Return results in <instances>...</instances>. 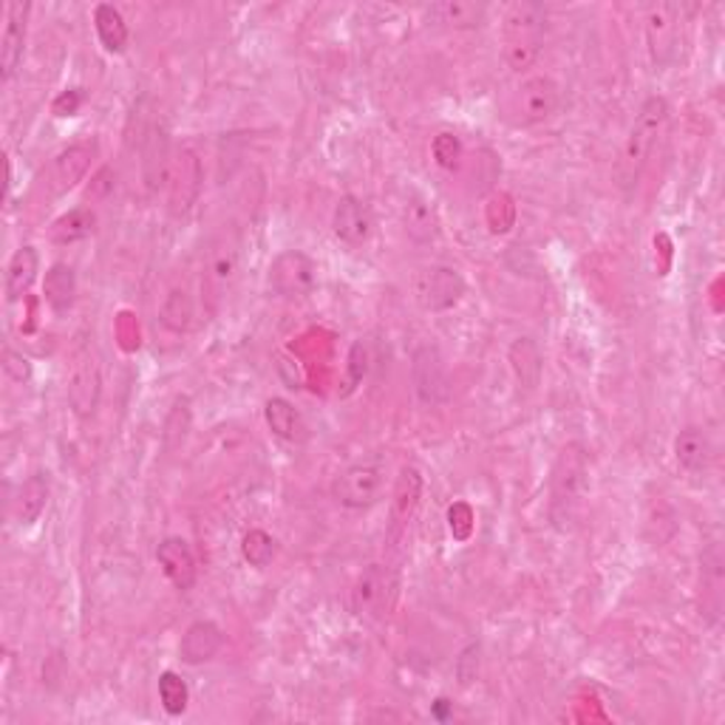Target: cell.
Segmentation results:
<instances>
[{
	"instance_id": "obj_16",
	"label": "cell",
	"mask_w": 725,
	"mask_h": 725,
	"mask_svg": "<svg viewBox=\"0 0 725 725\" xmlns=\"http://www.w3.org/2000/svg\"><path fill=\"white\" fill-rule=\"evenodd\" d=\"M29 3H9L7 7V29L0 38V77L3 82L12 80L18 74L20 63H23V49H26V26H29Z\"/></svg>"
},
{
	"instance_id": "obj_23",
	"label": "cell",
	"mask_w": 725,
	"mask_h": 725,
	"mask_svg": "<svg viewBox=\"0 0 725 725\" xmlns=\"http://www.w3.org/2000/svg\"><path fill=\"white\" fill-rule=\"evenodd\" d=\"M431 23L451 26V29H476L485 23L487 7L476 3V0H445V3H434L425 9Z\"/></svg>"
},
{
	"instance_id": "obj_14",
	"label": "cell",
	"mask_w": 725,
	"mask_h": 725,
	"mask_svg": "<svg viewBox=\"0 0 725 725\" xmlns=\"http://www.w3.org/2000/svg\"><path fill=\"white\" fill-rule=\"evenodd\" d=\"M102 397V374H100V360L91 349H80L74 354L69 372V403L74 409V414L80 420L91 416L100 405Z\"/></svg>"
},
{
	"instance_id": "obj_8",
	"label": "cell",
	"mask_w": 725,
	"mask_h": 725,
	"mask_svg": "<svg viewBox=\"0 0 725 725\" xmlns=\"http://www.w3.org/2000/svg\"><path fill=\"white\" fill-rule=\"evenodd\" d=\"M397 573L385 564H369L349 593V606L358 618H383L397 601Z\"/></svg>"
},
{
	"instance_id": "obj_36",
	"label": "cell",
	"mask_w": 725,
	"mask_h": 725,
	"mask_svg": "<svg viewBox=\"0 0 725 725\" xmlns=\"http://www.w3.org/2000/svg\"><path fill=\"white\" fill-rule=\"evenodd\" d=\"M363 374H366V349H363V343H354L352 352H349V374H346V389H343V397L346 394H352L354 389H358V383L363 380Z\"/></svg>"
},
{
	"instance_id": "obj_35",
	"label": "cell",
	"mask_w": 725,
	"mask_h": 725,
	"mask_svg": "<svg viewBox=\"0 0 725 725\" xmlns=\"http://www.w3.org/2000/svg\"><path fill=\"white\" fill-rule=\"evenodd\" d=\"M431 151H434V159L440 168H445V171H454L462 159V142L454 137V133H440V137L434 139Z\"/></svg>"
},
{
	"instance_id": "obj_27",
	"label": "cell",
	"mask_w": 725,
	"mask_h": 725,
	"mask_svg": "<svg viewBox=\"0 0 725 725\" xmlns=\"http://www.w3.org/2000/svg\"><path fill=\"white\" fill-rule=\"evenodd\" d=\"M703 615L712 621L719 618V606H723V553L719 544L703 553Z\"/></svg>"
},
{
	"instance_id": "obj_21",
	"label": "cell",
	"mask_w": 725,
	"mask_h": 725,
	"mask_svg": "<svg viewBox=\"0 0 725 725\" xmlns=\"http://www.w3.org/2000/svg\"><path fill=\"white\" fill-rule=\"evenodd\" d=\"M712 436L701 425H688L675 436V460L686 473H703L712 465Z\"/></svg>"
},
{
	"instance_id": "obj_6",
	"label": "cell",
	"mask_w": 725,
	"mask_h": 725,
	"mask_svg": "<svg viewBox=\"0 0 725 725\" xmlns=\"http://www.w3.org/2000/svg\"><path fill=\"white\" fill-rule=\"evenodd\" d=\"M383 485L385 462L380 456H369V460L352 462L334 476L332 496L338 505L349 507V511H366V507L377 505V499L383 496Z\"/></svg>"
},
{
	"instance_id": "obj_25",
	"label": "cell",
	"mask_w": 725,
	"mask_h": 725,
	"mask_svg": "<svg viewBox=\"0 0 725 725\" xmlns=\"http://www.w3.org/2000/svg\"><path fill=\"white\" fill-rule=\"evenodd\" d=\"M507 358H511V366H513V374H516L518 385L527 389V392H533V389L542 383V374H544V358L542 352H538L536 341L518 338V341H513Z\"/></svg>"
},
{
	"instance_id": "obj_9",
	"label": "cell",
	"mask_w": 725,
	"mask_h": 725,
	"mask_svg": "<svg viewBox=\"0 0 725 725\" xmlns=\"http://www.w3.org/2000/svg\"><path fill=\"white\" fill-rule=\"evenodd\" d=\"M465 278L454 266H425L414 278V298L425 312H449L465 295Z\"/></svg>"
},
{
	"instance_id": "obj_5",
	"label": "cell",
	"mask_w": 725,
	"mask_h": 725,
	"mask_svg": "<svg viewBox=\"0 0 725 725\" xmlns=\"http://www.w3.org/2000/svg\"><path fill=\"white\" fill-rule=\"evenodd\" d=\"M241 275V241L233 230L210 241L202 261V303L210 315H219Z\"/></svg>"
},
{
	"instance_id": "obj_30",
	"label": "cell",
	"mask_w": 725,
	"mask_h": 725,
	"mask_svg": "<svg viewBox=\"0 0 725 725\" xmlns=\"http://www.w3.org/2000/svg\"><path fill=\"white\" fill-rule=\"evenodd\" d=\"M46 303H49L54 312L71 310L77 295V275L69 264H54L49 272H46L43 281Z\"/></svg>"
},
{
	"instance_id": "obj_29",
	"label": "cell",
	"mask_w": 725,
	"mask_h": 725,
	"mask_svg": "<svg viewBox=\"0 0 725 725\" xmlns=\"http://www.w3.org/2000/svg\"><path fill=\"white\" fill-rule=\"evenodd\" d=\"M264 420H266V425H270V431L278 436V440L295 442V440H301V436H303L301 414H298V409L290 403V400H284V397L266 400Z\"/></svg>"
},
{
	"instance_id": "obj_32",
	"label": "cell",
	"mask_w": 725,
	"mask_h": 725,
	"mask_svg": "<svg viewBox=\"0 0 725 725\" xmlns=\"http://www.w3.org/2000/svg\"><path fill=\"white\" fill-rule=\"evenodd\" d=\"M145 182L148 188H157L162 184V179L171 173V162H168V139H164L162 131H151V139H148L145 148Z\"/></svg>"
},
{
	"instance_id": "obj_19",
	"label": "cell",
	"mask_w": 725,
	"mask_h": 725,
	"mask_svg": "<svg viewBox=\"0 0 725 725\" xmlns=\"http://www.w3.org/2000/svg\"><path fill=\"white\" fill-rule=\"evenodd\" d=\"M420 499H423V473L414 465H405L392 493V536H400L409 527L416 507H420Z\"/></svg>"
},
{
	"instance_id": "obj_39",
	"label": "cell",
	"mask_w": 725,
	"mask_h": 725,
	"mask_svg": "<svg viewBox=\"0 0 725 725\" xmlns=\"http://www.w3.org/2000/svg\"><path fill=\"white\" fill-rule=\"evenodd\" d=\"M85 102V94H82V89H71V91H63V94L54 100V105H51V111L58 117H71L80 111V105Z\"/></svg>"
},
{
	"instance_id": "obj_28",
	"label": "cell",
	"mask_w": 725,
	"mask_h": 725,
	"mask_svg": "<svg viewBox=\"0 0 725 725\" xmlns=\"http://www.w3.org/2000/svg\"><path fill=\"white\" fill-rule=\"evenodd\" d=\"M94 29L97 38H100L102 49L111 51V54H120L128 46V26L125 18L120 14V9L111 7V3H100L94 9Z\"/></svg>"
},
{
	"instance_id": "obj_37",
	"label": "cell",
	"mask_w": 725,
	"mask_h": 725,
	"mask_svg": "<svg viewBox=\"0 0 725 725\" xmlns=\"http://www.w3.org/2000/svg\"><path fill=\"white\" fill-rule=\"evenodd\" d=\"M3 372H7L14 383H26V380L32 377V366H29V360H26L23 354L12 352V349H7V352H3Z\"/></svg>"
},
{
	"instance_id": "obj_17",
	"label": "cell",
	"mask_w": 725,
	"mask_h": 725,
	"mask_svg": "<svg viewBox=\"0 0 725 725\" xmlns=\"http://www.w3.org/2000/svg\"><path fill=\"white\" fill-rule=\"evenodd\" d=\"M400 221L414 244H434L440 239V215H436L434 202H429L420 190H409L403 197Z\"/></svg>"
},
{
	"instance_id": "obj_26",
	"label": "cell",
	"mask_w": 725,
	"mask_h": 725,
	"mask_svg": "<svg viewBox=\"0 0 725 725\" xmlns=\"http://www.w3.org/2000/svg\"><path fill=\"white\" fill-rule=\"evenodd\" d=\"M190 318H193V306H190L188 292L173 290L171 295L164 298L162 310H159L157 334L171 338V341H179V338H184V332H188Z\"/></svg>"
},
{
	"instance_id": "obj_34",
	"label": "cell",
	"mask_w": 725,
	"mask_h": 725,
	"mask_svg": "<svg viewBox=\"0 0 725 725\" xmlns=\"http://www.w3.org/2000/svg\"><path fill=\"white\" fill-rule=\"evenodd\" d=\"M241 555L250 567H270L272 558H275V538L266 533V530H250L244 538H241Z\"/></svg>"
},
{
	"instance_id": "obj_4",
	"label": "cell",
	"mask_w": 725,
	"mask_h": 725,
	"mask_svg": "<svg viewBox=\"0 0 725 725\" xmlns=\"http://www.w3.org/2000/svg\"><path fill=\"white\" fill-rule=\"evenodd\" d=\"M544 34H547V9L542 3H533V0L513 3L505 14V26H502L505 63L518 74L533 69L544 49Z\"/></svg>"
},
{
	"instance_id": "obj_12",
	"label": "cell",
	"mask_w": 725,
	"mask_h": 725,
	"mask_svg": "<svg viewBox=\"0 0 725 725\" xmlns=\"http://www.w3.org/2000/svg\"><path fill=\"white\" fill-rule=\"evenodd\" d=\"M202 159L193 148H182L171 162V173H168V208L173 215L190 213V208L197 204L199 193H202Z\"/></svg>"
},
{
	"instance_id": "obj_11",
	"label": "cell",
	"mask_w": 725,
	"mask_h": 725,
	"mask_svg": "<svg viewBox=\"0 0 725 725\" xmlns=\"http://www.w3.org/2000/svg\"><path fill=\"white\" fill-rule=\"evenodd\" d=\"M97 157V142L94 139H82L74 145L63 148L58 157L51 159V164L43 173V188L49 197H63L71 188L82 182V177L89 173L91 162Z\"/></svg>"
},
{
	"instance_id": "obj_3",
	"label": "cell",
	"mask_w": 725,
	"mask_h": 725,
	"mask_svg": "<svg viewBox=\"0 0 725 725\" xmlns=\"http://www.w3.org/2000/svg\"><path fill=\"white\" fill-rule=\"evenodd\" d=\"M562 105V89L547 74H527L502 94L499 117L511 128H533L547 122Z\"/></svg>"
},
{
	"instance_id": "obj_7",
	"label": "cell",
	"mask_w": 725,
	"mask_h": 725,
	"mask_svg": "<svg viewBox=\"0 0 725 725\" xmlns=\"http://www.w3.org/2000/svg\"><path fill=\"white\" fill-rule=\"evenodd\" d=\"M646 49L655 69H668L681 58L683 46V7L677 3H655L646 9L644 20Z\"/></svg>"
},
{
	"instance_id": "obj_22",
	"label": "cell",
	"mask_w": 725,
	"mask_h": 725,
	"mask_svg": "<svg viewBox=\"0 0 725 725\" xmlns=\"http://www.w3.org/2000/svg\"><path fill=\"white\" fill-rule=\"evenodd\" d=\"M51 496V480L46 471H34L29 480L20 485L18 502H14V518L23 527H32L40 516H43L46 505Z\"/></svg>"
},
{
	"instance_id": "obj_10",
	"label": "cell",
	"mask_w": 725,
	"mask_h": 725,
	"mask_svg": "<svg viewBox=\"0 0 725 725\" xmlns=\"http://www.w3.org/2000/svg\"><path fill=\"white\" fill-rule=\"evenodd\" d=\"M270 286L286 301L310 298L318 286V264L301 250H286L270 264Z\"/></svg>"
},
{
	"instance_id": "obj_33",
	"label": "cell",
	"mask_w": 725,
	"mask_h": 725,
	"mask_svg": "<svg viewBox=\"0 0 725 725\" xmlns=\"http://www.w3.org/2000/svg\"><path fill=\"white\" fill-rule=\"evenodd\" d=\"M159 701H162V708L171 717H179V714L188 712L190 703V688L177 672H162L159 675Z\"/></svg>"
},
{
	"instance_id": "obj_31",
	"label": "cell",
	"mask_w": 725,
	"mask_h": 725,
	"mask_svg": "<svg viewBox=\"0 0 725 725\" xmlns=\"http://www.w3.org/2000/svg\"><path fill=\"white\" fill-rule=\"evenodd\" d=\"M94 224L97 219L89 208H74L51 224V239L58 244H77L94 233Z\"/></svg>"
},
{
	"instance_id": "obj_20",
	"label": "cell",
	"mask_w": 725,
	"mask_h": 725,
	"mask_svg": "<svg viewBox=\"0 0 725 725\" xmlns=\"http://www.w3.org/2000/svg\"><path fill=\"white\" fill-rule=\"evenodd\" d=\"M224 646V632L219 630V624L213 621H197L190 624L182 635V644H179V655H182L184 663L190 666H199V663L213 661L215 655Z\"/></svg>"
},
{
	"instance_id": "obj_15",
	"label": "cell",
	"mask_w": 725,
	"mask_h": 725,
	"mask_svg": "<svg viewBox=\"0 0 725 725\" xmlns=\"http://www.w3.org/2000/svg\"><path fill=\"white\" fill-rule=\"evenodd\" d=\"M332 230L334 235L349 246L366 244L374 233V215L369 204L358 197H341V202L334 204L332 213Z\"/></svg>"
},
{
	"instance_id": "obj_2",
	"label": "cell",
	"mask_w": 725,
	"mask_h": 725,
	"mask_svg": "<svg viewBox=\"0 0 725 725\" xmlns=\"http://www.w3.org/2000/svg\"><path fill=\"white\" fill-rule=\"evenodd\" d=\"M590 491V462L587 451L578 442L564 445L553 465L550 480V518L558 530H570L581 516L584 499Z\"/></svg>"
},
{
	"instance_id": "obj_1",
	"label": "cell",
	"mask_w": 725,
	"mask_h": 725,
	"mask_svg": "<svg viewBox=\"0 0 725 725\" xmlns=\"http://www.w3.org/2000/svg\"><path fill=\"white\" fill-rule=\"evenodd\" d=\"M668 102L666 97L655 94L650 100H644V105L637 108L635 122L630 128V137H626L624 148H621L618 168H615V179H618L621 190H635L641 177H644L646 164H650L652 151H655L657 139L663 137L668 125Z\"/></svg>"
},
{
	"instance_id": "obj_38",
	"label": "cell",
	"mask_w": 725,
	"mask_h": 725,
	"mask_svg": "<svg viewBox=\"0 0 725 725\" xmlns=\"http://www.w3.org/2000/svg\"><path fill=\"white\" fill-rule=\"evenodd\" d=\"M456 672H460L462 686H467L471 681H476V675H480V646L471 644L465 652H462L460 663H456Z\"/></svg>"
},
{
	"instance_id": "obj_18",
	"label": "cell",
	"mask_w": 725,
	"mask_h": 725,
	"mask_svg": "<svg viewBox=\"0 0 725 725\" xmlns=\"http://www.w3.org/2000/svg\"><path fill=\"white\" fill-rule=\"evenodd\" d=\"M157 562L162 567L164 578L171 581L177 590H182V593H188L197 584V555H193V550H190V544L184 538L171 536L159 542Z\"/></svg>"
},
{
	"instance_id": "obj_24",
	"label": "cell",
	"mask_w": 725,
	"mask_h": 725,
	"mask_svg": "<svg viewBox=\"0 0 725 725\" xmlns=\"http://www.w3.org/2000/svg\"><path fill=\"white\" fill-rule=\"evenodd\" d=\"M40 270V255L34 246H20L18 253L9 259L7 266V298L9 301H20L26 292L32 290L34 278H38Z\"/></svg>"
},
{
	"instance_id": "obj_13",
	"label": "cell",
	"mask_w": 725,
	"mask_h": 725,
	"mask_svg": "<svg viewBox=\"0 0 725 725\" xmlns=\"http://www.w3.org/2000/svg\"><path fill=\"white\" fill-rule=\"evenodd\" d=\"M411 374H414L416 397L425 405H442L451 397V377L445 358L436 346L425 343L414 352V363H411Z\"/></svg>"
}]
</instances>
